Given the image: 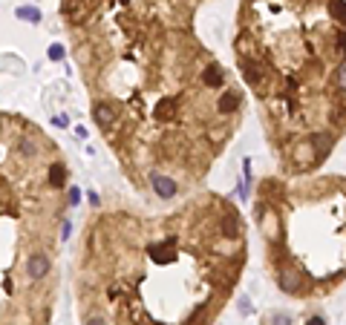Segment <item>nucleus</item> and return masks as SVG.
I'll return each instance as SVG.
<instances>
[{
	"instance_id": "1",
	"label": "nucleus",
	"mask_w": 346,
	"mask_h": 325,
	"mask_svg": "<svg viewBox=\"0 0 346 325\" xmlns=\"http://www.w3.org/2000/svg\"><path fill=\"white\" fill-rule=\"evenodd\" d=\"M150 185H153V190H156L159 199H173V196H176V182L168 178V176H162V173H150Z\"/></svg>"
},
{
	"instance_id": "2",
	"label": "nucleus",
	"mask_w": 346,
	"mask_h": 325,
	"mask_svg": "<svg viewBox=\"0 0 346 325\" xmlns=\"http://www.w3.org/2000/svg\"><path fill=\"white\" fill-rule=\"evenodd\" d=\"M26 271L32 279H44L46 273H49V259H46L44 254H35V256H29V262H26Z\"/></svg>"
},
{
	"instance_id": "3",
	"label": "nucleus",
	"mask_w": 346,
	"mask_h": 325,
	"mask_svg": "<svg viewBox=\"0 0 346 325\" xmlns=\"http://www.w3.org/2000/svg\"><path fill=\"white\" fill-rule=\"evenodd\" d=\"M222 81H225V75H222V66H219V63H211V66L202 72V84H205V87L216 89Z\"/></svg>"
},
{
	"instance_id": "4",
	"label": "nucleus",
	"mask_w": 346,
	"mask_h": 325,
	"mask_svg": "<svg viewBox=\"0 0 346 325\" xmlns=\"http://www.w3.org/2000/svg\"><path fill=\"white\" fill-rule=\"evenodd\" d=\"M15 18L26 20V23H41V9H38V6H18V9H15Z\"/></svg>"
},
{
	"instance_id": "5",
	"label": "nucleus",
	"mask_w": 346,
	"mask_h": 325,
	"mask_svg": "<svg viewBox=\"0 0 346 325\" xmlns=\"http://www.w3.org/2000/svg\"><path fill=\"white\" fill-rule=\"evenodd\" d=\"M173 110H176L173 98H162L159 104H156V110H153V118H159V121H168L170 115H173Z\"/></svg>"
},
{
	"instance_id": "6",
	"label": "nucleus",
	"mask_w": 346,
	"mask_h": 325,
	"mask_svg": "<svg viewBox=\"0 0 346 325\" xmlns=\"http://www.w3.org/2000/svg\"><path fill=\"white\" fill-rule=\"evenodd\" d=\"M237 106H240V95H237V92H225V95L219 98V104H216V110L228 115V113H234Z\"/></svg>"
},
{
	"instance_id": "7",
	"label": "nucleus",
	"mask_w": 346,
	"mask_h": 325,
	"mask_svg": "<svg viewBox=\"0 0 346 325\" xmlns=\"http://www.w3.org/2000/svg\"><path fill=\"white\" fill-rule=\"evenodd\" d=\"M240 69L245 72V81H248V84H257L260 81V63H254V61H248V58H242L240 61Z\"/></svg>"
},
{
	"instance_id": "8",
	"label": "nucleus",
	"mask_w": 346,
	"mask_h": 325,
	"mask_svg": "<svg viewBox=\"0 0 346 325\" xmlns=\"http://www.w3.org/2000/svg\"><path fill=\"white\" fill-rule=\"evenodd\" d=\"M92 115H96L98 127H113V106H107V104H98L96 110H92Z\"/></svg>"
},
{
	"instance_id": "9",
	"label": "nucleus",
	"mask_w": 346,
	"mask_h": 325,
	"mask_svg": "<svg viewBox=\"0 0 346 325\" xmlns=\"http://www.w3.org/2000/svg\"><path fill=\"white\" fill-rule=\"evenodd\" d=\"M64 182H67V167H64L61 161H55L52 167H49V185H52V187H64Z\"/></svg>"
},
{
	"instance_id": "10",
	"label": "nucleus",
	"mask_w": 346,
	"mask_h": 325,
	"mask_svg": "<svg viewBox=\"0 0 346 325\" xmlns=\"http://www.w3.org/2000/svg\"><path fill=\"white\" fill-rule=\"evenodd\" d=\"M329 12L340 26H346V0H329Z\"/></svg>"
},
{
	"instance_id": "11",
	"label": "nucleus",
	"mask_w": 346,
	"mask_h": 325,
	"mask_svg": "<svg viewBox=\"0 0 346 325\" xmlns=\"http://www.w3.org/2000/svg\"><path fill=\"white\" fill-rule=\"evenodd\" d=\"M64 58H67V49H64L61 44L49 46V61H64Z\"/></svg>"
},
{
	"instance_id": "12",
	"label": "nucleus",
	"mask_w": 346,
	"mask_h": 325,
	"mask_svg": "<svg viewBox=\"0 0 346 325\" xmlns=\"http://www.w3.org/2000/svg\"><path fill=\"white\" fill-rule=\"evenodd\" d=\"M222 228H225V236H237V219L228 216V219L222 222Z\"/></svg>"
},
{
	"instance_id": "13",
	"label": "nucleus",
	"mask_w": 346,
	"mask_h": 325,
	"mask_svg": "<svg viewBox=\"0 0 346 325\" xmlns=\"http://www.w3.org/2000/svg\"><path fill=\"white\" fill-rule=\"evenodd\" d=\"M337 84L340 89H346V63H340V69H337Z\"/></svg>"
},
{
	"instance_id": "14",
	"label": "nucleus",
	"mask_w": 346,
	"mask_h": 325,
	"mask_svg": "<svg viewBox=\"0 0 346 325\" xmlns=\"http://www.w3.org/2000/svg\"><path fill=\"white\" fill-rule=\"evenodd\" d=\"M271 322H274V325H292V319H289L286 314H274V316H271Z\"/></svg>"
},
{
	"instance_id": "15",
	"label": "nucleus",
	"mask_w": 346,
	"mask_h": 325,
	"mask_svg": "<svg viewBox=\"0 0 346 325\" xmlns=\"http://www.w3.org/2000/svg\"><path fill=\"white\" fill-rule=\"evenodd\" d=\"M318 150H320V156L329 150V138H326V135H318Z\"/></svg>"
},
{
	"instance_id": "16",
	"label": "nucleus",
	"mask_w": 346,
	"mask_h": 325,
	"mask_svg": "<svg viewBox=\"0 0 346 325\" xmlns=\"http://www.w3.org/2000/svg\"><path fill=\"white\" fill-rule=\"evenodd\" d=\"M81 202V190H78V187H72V190H70V204H78Z\"/></svg>"
},
{
	"instance_id": "17",
	"label": "nucleus",
	"mask_w": 346,
	"mask_h": 325,
	"mask_svg": "<svg viewBox=\"0 0 346 325\" xmlns=\"http://www.w3.org/2000/svg\"><path fill=\"white\" fill-rule=\"evenodd\" d=\"M337 46H340V52L346 55V29L340 32V35H337Z\"/></svg>"
},
{
	"instance_id": "18",
	"label": "nucleus",
	"mask_w": 346,
	"mask_h": 325,
	"mask_svg": "<svg viewBox=\"0 0 346 325\" xmlns=\"http://www.w3.org/2000/svg\"><path fill=\"white\" fill-rule=\"evenodd\" d=\"M52 121L58 124V127H70V118H67V115H55Z\"/></svg>"
},
{
	"instance_id": "19",
	"label": "nucleus",
	"mask_w": 346,
	"mask_h": 325,
	"mask_svg": "<svg viewBox=\"0 0 346 325\" xmlns=\"http://www.w3.org/2000/svg\"><path fill=\"white\" fill-rule=\"evenodd\" d=\"M240 314H251V305H248V299L242 297V302H240Z\"/></svg>"
},
{
	"instance_id": "20",
	"label": "nucleus",
	"mask_w": 346,
	"mask_h": 325,
	"mask_svg": "<svg viewBox=\"0 0 346 325\" xmlns=\"http://www.w3.org/2000/svg\"><path fill=\"white\" fill-rule=\"evenodd\" d=\"M306 325H326V319H323V316H309V322Z\"/></svg>"
},
{
	"instance_id": "21",
	"label": "nucleus",
	"mask_w": 346,
	"mask_h": 325,
	"mask_svg": "<svg viewBox=\"0 0 346 325\" xmlns=\"http://www.w3.org/2000/svg\"><path fill=\"white\" fill-rule=\"evenodd\" d=\"M64 233H61V239H70V230H72V225H70V222H64Z\"/></svg>"
},
{
	"instance_id": "22",
	"label": "nucleus",
	"mask_w": 346,
	"mask_h": 325,
	"mask_svg": "<svg viewBox=\"0 0 346 325\" xmlns=\"http://www.w3.org/2000/svg\"><path fill=\"white\" fill-rule=\"evenodd\" d=\"M87 325H107V322H104V319H89Z\"/></svg>"
}]
</instances>
